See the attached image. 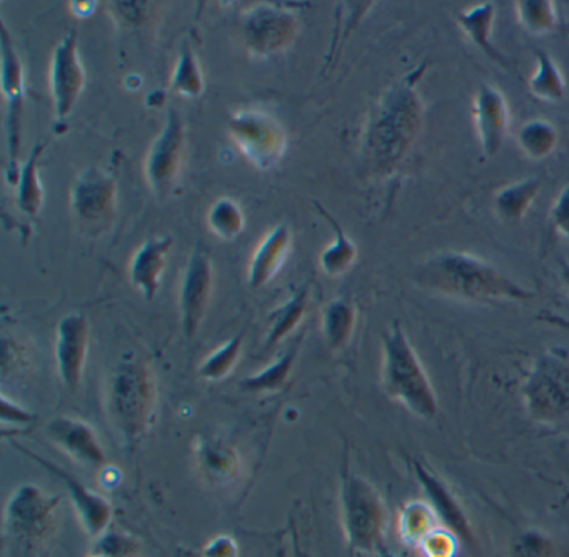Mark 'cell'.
Returning <instances> with one entry per match:
<instances>
[{
    "mask_svg": "<svg viewBox=\"0 0 569 557\" xmlns=\"http://www.w3.org/2000/svg\"><path fill=\"white\" fill-rule=\"evenodd\" d=\"M421 289L449 299L476 304L525 302L535 292L509 279L501 270L466 252H439L416 269Z\"/></svg>",
    "mask_w": 569,
    "mask_h": 557,
    "instance_id": "6da1fadb",
    "label": "cell"
},
{
    "mask_svg": "<svg viewBox=\"0 0 569 557\" xmlns=\"http://www.w3.org/2000/svg\"><path fill=\"white\" fill-rule=\"evenodd\" d=\"M422 70L409 73L386 90L372 110L365 133V159L376 173H391L405 160L422 127V100L416 82Z\"/></svg>",
    "mask_w": 569,
    "mask_h": 557,
    "instance_id": "7a4b0ae2",
    "label": "cell"
},
{
    "mask_svg": "<svg viewBox=\"0 0 569 557\" xmlns=\"http://www.w3.org/2000/svg\"><path fill=\"white\" fill-rule=\"evenodd\" d=\"M381 387L389 399L418 419L438 416V394L399 322L382 334Z\"/></svg>",
    "mask_w": 569,
    "mask_h": 557,
    "instance_id": "3957f363",
    "label": "cell"
},
{
    "mask_svg": "<svg viewBox=\"0 0 569 557\" xmlns=\"http://www.w3.org/2000/svg\"><path fill=\"white\" fill-rule=\"evenodd\" d=\"M342 529L346 543L355 557H402L388 544V513L382 497L365 477L356 474L346 456L341 474Z\"/></svg>",
    "mask_w": 569,
    "mask_h": 557,
    "instance_id": "277c9868",
    "label": "cell"
},
{
    "mask_svg": "<svg viewBox=\"0 0 569 557\" xmlns=\"http://www.w3.org/2000/svg\"><path fill=\"white\" fill-rule=\"evenodd\" d=\"M158 406V384L148 364L124 359L112 370L106 387V412L128 446L148 434Z\"/></svg>",
    "mask_w": 569,
    "mask_h": 557,
    "instance_id": "5b68a950",
    "label": "cell"
},
{
    "mask_svg": "<svg viewBox=\"0 0 569 557\" xmlns=\"http://www.w3.org/2000/svg\"><path fill=\"white\" fill-rule=\"evenodd\" d=\"M521 397L535 422L569 424V350L552 347L542 352L522 380Z\"/></svg>",
    "mask_w": 569,
    "mask_h": 557,
    "instance_id": "8992f818",
    "label": "cell"
},
{
    "mask_svg": "<svg viewBox=\"0 0 569 557\" xmlns=\"http://www.w3.org/2000/svg\"><path fill=\"white\" fill-rule=\"evenodd\" d=\"M229 136L259 170L272 169L284 156V129L269 113L259 110L236 113L229 120Z\"/></svg>",
    "mask_w": 569,
    "mask_h": 557,
    "instance_id": "52a82bcc",
    "label": "cell"
},
{
    "mask_svg": "<svg viewBox=\"0 0 569 557\" xmlns=\"http://www.w3.org/2000/svg\"><path fill=\"white\" fill-rule=\"evenodd\" d=\"M61 497L34 484H22L12 493L4 510L6 533L24 540H41L51 534Z\"/></svg>",
    "mask_w": 569,
    "mask_h": 557,
    "instance_id": "ba28073f",
    "label": "cell"
},
{
    "mask_svg": "<svg viewBox=\"0 0 569 557\" xmlns=\"http://www.w3.org/2000/svg\"><path fill=\"white\" fill-rule=\"evenodd\" d=\"M0 53H2V90L8 102V179L18 183L19 152H21L22 110H24V67L4 22H0Z\"/></svg>",
    "mask_w": 569,
    "mask_h": 557,
    "instance_id": "9c48e42d",
    "label": "cell"
},
{
    "mask_svg": "<svg viewBox=\"0 0 569 557\" xmlns=\"http://www.w3.org/2000/svg\"><path fill=\"white\" fill-rule=\"evenodd\" d=\"M299 20L291 10L261 3L246 13L242 23L246 47L256 57H271L284 52L295 42Z\"/></svg>",
    "mask_w": 569,
    "mask_h": 557,
    "instance_id": "30bf717a",
    "label": "cell"
},
{
    "mask_svg": "<svg viewBox=\"0 0 569 557\" xmlns=\"http://www.w3.org/2000/svg\"><path fill=\"white\" fill-rule=\"evenodd\" d=\"M11 444L12 447L21 450L29 459L36 460L39 466L44 467L48 473L54 474V477H58V479L64 484L69 496H71L72 507H74L76 514H78L79 523H81L82 529H84V533L88 534L89 537L99 539V537L108 533V527L112 519V506L102 494L89 489L74 474L62 469L61 466L52 462V460L38 456V454L32 452L31 449L21 446V444Z\"/></svg>",
    "mask_w": 569,
    "mask_h": 557,
    "instance_id": "8fae6325",
    "label": "cell"
},
{
    "mask_svg": "<svg viewBox=\"0 0 569 557\" xmlns=\"http://www.w3.org/2000/svg\"><path fill=\"white\" fill-rule=\"evenodd\" d=\"M214 290V267L204 249H196L182 276L179 290L181 327L188 340L194 339L208 314Z\"/></svg>",
    "mask_w": 569,
    "mask_h": 557,
    "instance_id": "7c38bea8",
    "label": "cell"
},
{
    "mask_svg": "<svg viewBox=\"0 0 569 557\" xmlns=\"http://www.w3.org/2000/svg\"><path fill=\"white\" fill-rule=\"evenodd\" d=\"M49 83H51L56 116L59 119H66L74 110L86 83L84 67L79 57L78 33L74 30L62 37L52 53Z\"/></svg>",
    "mask_w": 569,
    "mask_h": 557,
    "instance_id": "4fadbf2b",
    "label": "cell"
},
{
    "mask_svg": "<svg viewBox=\"0 0 569 557\" xmlns=\"http://www.w3.org/2000/svg\"><path fill=\"white\" fill-rule=\"evenodd\" d=\"M184 140V123L178 110L171 109L164 130L152 142L146 159V179L158 196H164L178 179Z\"/></svg>",
    "mask_w": 569,
    "mask_h": 557,
    "instance_id": "5bb4252c",
    "label": "cell"
},
{
    "mask_svg": "<svg viewBox=\"0 0 569 557\" xmlns=\"http://www.w3.org/2000/svg\"><path fill=\"white\" fill-rule=\"evenodd\" d=\"M89 320L84 314L71 312L59 320L56 329L54 357L59 379L68 390H78L84 376L89 352Z\"/></svg>",
    "mask_w": 569,
    "mask_h": 557,
    "instance_id": "9a60e30c",
    "label": "cell"
},
{
    "mask_svg": "<svg viewBox=\"0 0 569 557\" xmlns=\"http://www.w3.org/2000/svg\"><path fill=\"white\" fill-rule=\"evenodd\" d=\"M116 180L104 170L91 167L84 170L72 186V212L82 223L96 226L109 222L116 212Z\"/></svg>",
    "mask_w": 569,
    "mask_h": 557,
    "instance_id": "2e32d148",
    "label": "cell"
},
{
    "mask_svg": "<svg viewBox=\"0 0 569 557\" xmlns=\"http://www.w3.org/2000/svg\"><path fill=\"white\" fill-rule=\"evenodd\" d=\"M46 436L79 464L108 466V454L91 424L72 416H56L46 424Z\"/></svg>",
    "mask_w": 569,
    "mask_h": 557,
    "instance_id": "e0dca14e",
    "label": "cell"
},
{
    "mask_svg": "<svg viewBox=\"0 0 569 557\" xmlns=\"http://www.w3.org/2000/svg\"><path fill=\"white\" fill-rule=\"evenodd\" d=\"M412 467H415L416 477H418L419 484H421L422 490H425L426 497H428V504L435 510L438 519L452 534H456V537L465 546L475 549V529H472L471 523H469L468 514L465 513L461 504H459L455 494L449 489L448 484L435 470L429 469L428 466L419 462V460H415Z\"/></svg>",
    "mask_w": 569,
    "mask_h": 557,
    "instance_id": "ac0fdd59",
    "label": "cell"
},
{
    "mask_svg": "<svg viewBox=\"0 0 569 557\" xmlns=\"http://www.w3.org/2000/svg\"><path fill=\"white\" fill-rule=\"evenodd\" d=\"M472 122L486 157H495L508 130V103L495 87L482 83L472 100Z\"/></svg>",
    "mask_w": 569,
    "mask_h": 557,
    "instance_id": "d6986e66",
    "label": "cell"
},
{
    "mask_svg": "<svg viewBox=\"0 0 569 557\" xmlns=\"http://www.w3.org/2000/svg\"><path fill=\"white\" fill-rule=\"evenodd\" d=\"M199 476L214 487H228L241 474V457L238 450L218 436H198L192 444Z\"/></svg>",
    "mask_w": 569,
    "mask_h": 557,
    "instance_id": "ffe728a7",
    "label": "cell"
},
{
    "mask_svg": "<svg viewBox=\"0 0 569 557\" xmlns=\"http://www.w3.org/2000/svg\"><path fill=\"white\" fill-rule=\"evenodd\" d=\"M172 246H174V239L171 236L152 237L146 240L132 257L129 277L132 286L146 300H154L158 296Z\"/></svg>",
    "mask_w": 569,
    "mask_h": 557,
    "instance_id": "44dd1931",
    "label": "cell"
},
{
    "mask_svg": "<svg viewBox=\"0 0 569 557\" xmlns=\"http://www.w3.org/2000/svg\"><path fill=\"white\" fill-rule=\"evenodd\" d=\"M291 243L288 223H279L259 242L248 267V284L252 290L261 289L278 276L288 259Z\"/></svg>",
    "mask_w": 569,
    "mask_h": 557,
    "instance_id": "7402d4cb",
    "label": "cell"
},
{
    "mask_svg": "<svg viewBox=\"0 0 569 557\" xmlns=\"http://www.w3.org/2000/svg\"><path fill=\"white\" fill-rule=\"evenodd\" d=\"M496 9L492 2H482L459 13L458 23L472 43L498 66H508L505 56L492 43V23Z\"/></svg>",
    "mask_w": 569,
    "mask_h": 557,
    "instance_id": "603a6c76",
    "label": "cell"
},
{
    "mask_svg": "<svg viewBox=\"0 0 569 557\" xmlns=\"http://www.w3.org/2000/svg\"><path fill=\"white\" fill-rule=\"evenodd\" d=\"M308 304L309 287L305 286L269 314V329L264 340V349L278 346L279 342L288 339L298 329L299 324L302 322L306 312H308Z\"/></svg>",
    "mask_w": 569,
    "mask_h": 557,
    "instance_id": "cb8c5ba5",
    "label": "cell"
},
{
    "mask_svg": "<svg viewBox=\"0 0 569 557\" xmlns=\"http://www.w3.org/2000/svg\"><path fill=\"white\" fill-rule=\"evenodd\" d=\"M541 190V180L525 179L502 187L496 192L492 207L496 216L505 223H519Z\"/></svg>",
    "mask_w": 569,
    "mask_h": 557,
    "instance_id": "d4e9b609",
    "label": "cell"
},
{
    "mask_svg": "<svg viewBox=\"0 0 569 557\" xmlns=\"http://www.w3.org/2000/svg\"><path fill=\"white\" fill-rule=\"evenodd\" d=\"M356 327V307L346 297L331 300L322 312V336L332 350L342 349L351 340Z\"/></svg>",
    "mask_w": 569,
    "mask_h": 557,
    "instance_id": "484cf974",
    "label": "cell"
},
{
    "mask_svg": "<svg viewBox=\"0 0 569 557\" xmlns=\"http://www.w3.org/2000/svg\"><path fill=\"white\" fill-rule=\"evenodd\" d=\"M299 354V344L289 347L271 366L264 367L261 372L246 377L239 382V389L248 394H274L281 390L291 377L296 357Z\"/></svg>",
    "mask_w": 569,
    "mask_h": 557,
    "instance_id": "4316f807",
    "label": "cell"
},
{
    "mask_svg": "<svg viewBox=\"0 0 569 557\" xmlns=\"http://www.w3.org/2000/svg\"><path fill=\"white\" fill-rule=\"evenodd\" d=\"M536 70L529 79V92L545 102H559L565 99L566 82L561 70L546 50H536Z\"/></svg>",
    "mask_w": 569,
    "mask_h": 557,
    "instance_id": "83f0119b",
    "label": "cell"
},
{
    "mask_svg": "<svg viewBox=\"0 0 569 557\" xmlns=\"http://www.w3.org/2000/svg\"><path fill=\"white\" fill-rule=\"evenodd\" d=\"M318 206L319 213L325 216L326 219L331 223L332 230H335V242L331 246L326 247L325 252L319 257V266H321L322 272L329 277H339L355 263L356 257H358V247L355 246L351 239L346 236L345 230L341 229L338 222L326 212L325 207Z\"/></svg>",
    "mask_w": 569,
    "mask_h": 557,
    "instance_id": "f1b7e54d",
    "label": "cell"
},
{
    "mask_svg": "<svg viewBox=\"0 0 569 557\" xmlns=\"http://www.w3.org/2000/svg\"><path fill=\"white\" fill-rule=\"evenodd\" d=\"M44 149L46 143L34 146V149L31 150V156L28 157L21 173H19V209L31 217L38 216L42 207V199H44L41 179H39V160H41Z\"/></svg>",
    "mask_w": 569,
    "mask_h": 557,
    "instance_id": "f546056e",
    "label": "cell"
},
{
    "mask_svg": "<svg viewBox=\"0 0 569 557\" xmlns=\"http://www.w3.org/2000/svg\"><path fill=\"white\" fill-rule=\"evenodd\" d=\"M436 516L432 507L421 500H412L402 507L398 517V534L406 546H419L422 539L436 529Z\"/></svg>",
    "mask_w": 569,
    "mask_h": 557,
    "instance_id": "4dcf8cb0",
    "label": "cell"
},
{
    "mask_svg": "<svg viewBox=\"0 0 569 557\" xmlns=\"http://www.w3.org/2000/svg\"><path fill=\"white\" fill-rule=\"evenodd\" d=\"M558 129L545 119L522 123L518 132L519 149L528 159L542 160L558 146Z\"/></svg>",
    "mask_w": 569,
    "mask_h": 557,
    "instance_id": "1f68e13d",
    "label": "cell"
},
{
    "mask_svg": "<svg viewBox=\"0 0 569 557\" xmlns=\"http://www.w3.org/2000/svg\"><path fill=\"white\" fill-rule=\"evenodd\" d=\"M242 346H244V332L236 334L228 342L222 344L202 360L199 366V376L208 382H219V380L226 379L238 366Z\"/></svg>",
    "mask_w": 569,
    "mask_h": 557,
    "instance_id": "d6a6232c",
    "label": "cell"
},
{
    "mask_svg": "<svg viewBox=\"0 0 569 557\" xmlns=\"http://www.w3.org/2000/svg\"><path fill=\"white\" fill-rule=\"evenodd\" d=\"M515 7L518 22L532 36H546L558 23L556 6L549 0H519Z\"/></svg>",
    "mask_w": 569,
    "mask_h": 557,
    "instance_id": "836d02e7",
    "label": "cell"
},
{
    "mask_svg": "<svg viewBox=\"0 0 569 557\" xmlns=\"http://www.w3.org/2000/svg\"><path fill=\"white\" fill-rule=\"evenodd\" d=\"M209 229L222 240H234L244 229V213L231 199H219L208 213Z\"/></svg>",
    "mask_w": 569,
    "mask_h": 557,
    "instance_id": "e575fe53",
    "label": "cell"
},
{
    "mask_svg": "<svg viewBox=\"0 0 569 557\" xmlns=\"http://www.w3.org/2000/svg\"><path fill=\"white\" fill-rule=\"evenodd\" d=\"M171 86L174 92L189 97V99L201 96L202 89H204L201 67H199L198 59H196L194 52H192L188 42L182 46L178 66H176L174 73H172Z\"/></svg>",
    "mask_w": 569,
    "mask_h": 557,
    "instance_id": "d590c367",
    "label": "cell"
},
{
    "mask_svg": "<svg viewBox=\"0 0 569 557\" xmlns=\"http://www.w3.org/2000/svg\"><path fill=\"white\" fill-rule=\"evenodd\" d=\"M511 554L512 557H555L556 549L546 534L529 529L516 537Z\"/></svg>",
    "mask_w": 569,
    "mask_h": 557,
    "instance_id": "8d00e7d4",
    "label": "cell"
},
{
    "mask_svg": "<svg viewBox=\"0 0 569 557\" xmlns=\"http://www.w3.org/2000/svg\"><path fill=\"white\" fill-rule=\"evenodd\" d=\"M461 540L448 527H436L419 543L422 557H456Z\"/></svg>",
    "mask_w": 569,
    "mask_h": 557,
    "instance_id": "74e56055",
    "label": "cell"
},
{
    "mask_svg": "<svg viewBox=\"0 0 569 557\" xmlns=\"http://www.w3.org/2000/svg\"><path fill=\"white\" fill-rule=\"evenodd\" d=\"M0 416H2V426L4 427H29L38 420V416L32 410L26 409L14 399H9L6 394H2Z\"/></svg>",
    "mask_w": 569,
    "mask_h": 557,
    "instance_id": "f35d334b",
    "label": "cell"
},
{
    "mask_svg": "<svg viewBox=\"0 0 569 557\" xmlns=\"http://www.w3.org/2000/svg\"><path fill=\"white\" fill-rule=\"evenodd\" d=\"M94 553L106 557H134L136 544L134 540H129L121 534L106 533L104 536L99 537Z\"/></svg>",
    "mask_w": 569,
    "mask_h": 557,
    "instance_id": "ab89813d",
    "label": "cell"
},
{
    "mask_svg": "<svg viewBox=\"0 0 569 557\" xmlns=\"http://www.w3.org/2000/svg\"><path fill=\"white\" fill-rule=\"evenodd\" d=\"M551 223L561 236L569 239V183L562 187L551 207Z\"/></svg>",
    "mask_w": 569,
    "mask_h": 557,
    "instance_id": "60d3db41",
    "label": "cell"
},
{
    "mask_svg": "<svg viewBox=\"0 0 569 557\" xmlns=\"http://www.w3.org/2000/svg\"><path fill=\"white\" fill-rule=\"evenodd\" d=\"M26 349L14 339L9 340L4 337V359H2V374L8 377L11 372H18L22 367L28 366L26 360Z\"/></svg>",
    "mask_w": 569,
    "mask_h": 557,
    "instance_id": "b9f144b4",
    "label": "cell"
},
{
    "mask_svg": "<svg viewBox=\"0 0 569 557\" xmlns=\"http://www.w3.org/2000/svg\"><path fill=\"white\" fill-rule=\"evenodd\" d=\"M202 557H239V546L228 534H219L202 549Z\"/></svg>",
    "mask_w": 569,
    "mask_h": 557,
    "instance_id": "7bdbcfd3",
    "label": "cell"
},
{
    "mask_svg": "<svg viewBox=\"0 0 569 557\" xmlns=\"http://www.w3.org/2000/svg\"><path fill=\"white\" fill-rule=\"evenodd\" d=\"M536 319L541 320V322L549 324V326L559 327V329L569 330V319L568 317L559 316V314L549 312V310H541L538 314Z\"/></svg>",
    "mask_w": 569,
    "mask_h": 557,
    "instance_id": "ee69618b",
    "label": "cell"
},
{
    "mask_svg": "<svg viewBox=\"0 0 569 557\" xmlns=\"http://www.w3.org/2000/svg\"><path fill=\"white\" fill-rule=\"evenodd\" d=\"M561 279L565 282L566 289L569 290V262L561 266Z\"/></svg>",
    "mask_w": 569,
    "mask_h": 557,
    "instance_id": "f6af8a7d",
    "label": "cell"
},
{
    "mask_svg": "<svg viewBox=\"0 0 569 557\" xmlns=\"http://www.w3.org/2000/svg\"><path fill=\"white\" fill-rule=\"evenodd\" d=\"M89 557H106V556H102V554H99V553H94V554H92V556H89Z\"/></svg>",
    "mask_w": 569,
    "mask_h": 557,
    "instance_id": "bcb514c9",
    "label": "cell"
}]
</instances>
